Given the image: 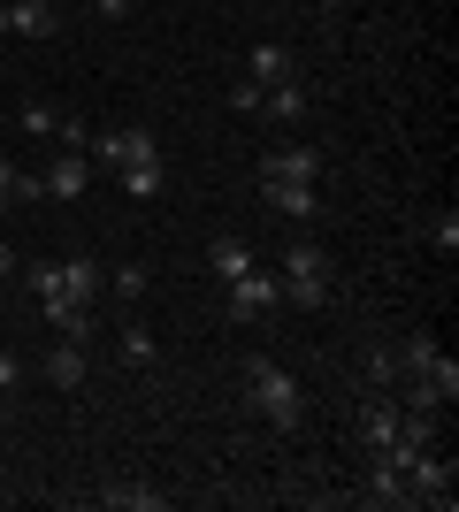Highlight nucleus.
<instances>
[{"instance_id": "nucleus-7", "label": "nucleus", "mask_w": 459, "mask_h": 512, "mask_svg": "<svg viewBox=\"0 0 459 512\" xmlns=\"http://www.w3.org/2000/svg\"><path fill=\"white\" fill-rule=\"evenodd\" d=\"M222 291H230V314H238V321H261V314L284 306V283L268 276V268H245V276H230Z\"/></svg>"}, {"instance_id": "nucleus-18", "label": "nucleus", "mask_w": 459, "mask_h": 512, "mask_svg": "<svg viewBox=\"0 0 459 512\" xmlns=\"http://www.w3.org/2000/svg\"><path fill=\"white\" fill-rule=\"evenodd\" d=\"M108 299H123V306L146 299V260H115L108 268Z\"/></svg>"}, {"instance_id": "nucleus-21", "label": "nucleus", "mask_w": 459, "mask_h": 512, "mask_svg": "<svg viewBox=\"0 0 459 512\" xmlns=\"http://www.w3.org/2000/svg\"><path fill=\"white\" fill-rule=\"evenodd\" d=\"M54 123H62V115H54L46 100H23L16 107V130H23V138H54Z\"/></svg>"}, {"instance_id": "nucleus-13", "label": "nucleus", "mask_w": 459, "mask_h": 512, "mask_svg": "<svg viewBox=\"0 0 459 512\" xmlns=\"http://www.w3.org/2000/svg\"><path fill=\"white\" fill-rule=\"evenodd\" d=\"M8 31H16V39H54V31H62V8H54V0H8Z\"/></svg>"}, {"instance_id": "nucleus-24", "label": "nucleus", "mask_w": 459, "mask_h": 512, "mask_svg": "<svg viewBox=\"0 0 459 512\" xmlns=\"http://www.w3.org/2000/svg\"><path fill=\"white\" fill-rule=\"evenodd\" d=\"M131 8H138V0H92V16H108V23H123Z\"/></svg>"}, {"instance_id": "nucleus-1", "label": "nucleus", "mask_w": 459, "mask_h": 512, "mask_svg": "<svg viewBox=\"0 0 459 512\" xmlns=\"http://www.w3.org/2000/svg\"><path fill=\"white\" fill-rule=\"evenodd\" d=\"M245 406L261 413L268 428H299V421H306V390H299V375H291V367L245 360Z\"/></svg>"}, {"instance_id": "nucleus-9", "label": "nucleus", "mask_w": 459, "mask_h": 512, "mask_svg": "<svg viewBox=\"0 0 459 512\" xmlns=\"http://www.w3.org/2000/svg\"><path fill=\"white\" fill-rule=\"evenodd\" d=\"M46 199H85L92 192V153H54V169L39 176Z\"/></svg>"}, {"instance_id": "nucleus-2", "label": "nucleus", "mask_w": 459, "mask_h": 512, "mask_svg": "<svg viewBox=\"0 0 459 512\" xmlns=\"http://www.w3.org/2000/svg\"><path fill=\"white\" fill-rule=\"evenodd\" d=\"M31 299H39V314H46V329H54V337H77V344L92 337V306L62 291V268H54V260H39V268H31Z\"/></svg>"}, {"instance_id": "nucleus-25", "label": "nucleus", "mask_w": 459, "mask_h": 512, "mask_svg": "<svg viewBox=\"0 0 459 512\" xmlns=\"http://www.w3.org/2000/svg\"><path fill=\"white\" fill-rule=\"evenodd\" d=\"M23 383V367H16V352H0V398H8V390Z\"/></svg>"}, {"instance_id": "nucleus-6", "label": "nucleus", "mask_w": 459, "mask_h": 512, "mask_svg": "<svg viewBox=\"0 0 459 512\" xmlns=\"http://www.w3.org/2000/svg\"><path fill=\"white\" fill-rule=\"evenodd\" d=\"M261 176H268V184H322V146L284 138V146H268V153H261Z\"/></svg>"}, {"instance_id": "nucleus-10", "label": "nucleus", "mask_w": 459, "mask_h": 512, "mask_svg": "<svg viewBox=\"0 0 459 512\" xmlns=\"http://www.w3.org/2000/svg\"><path fill=\"white\" fill-rule=\"evenodd\" d=\"M245 77L268 92V85H284V77H299V54H291L284 39H261L253 54H245Z\"/></svg>"}, {"instance_id": "nucleus-3", "label": "nucleus", "mask_w": 459, "mask_h": 512, "mask_svg": "<svg viewBox=\"0 0 459 512\" xmlns=\"http://www.w3.org/2000/svg\"><path fill=\"white\" fill-rule=\"evenodd\" d=\"M276 283H284L291 306H322V291H329V253H322V245H306V237H299V245H284V276H276Z\"/></svg>"}, {"instance_id": "nucleus-26", "label": "nucleus", "mask_w": 459, "mask_h": 512, "mask_svg": "<svg viewBox=\"0 0 459 512\" xmlns=\"http://www.w3.org/2000/svg\"><path fill=\"white\" fill-rule=\"evenodd\" d=\"M8 276H16V253H8V245H0V283H8Z\"/></svg>"}, {"instance_id": "nucleus-8", "label": "nucleus", "mask_w": 459, "mask_h": 512, "mask_svg": "<svg viewBox=\"0 0 459 512\" xmlns=\"http://www.w3.org/2000/svg\"><path fill=\"white\" fill-rule=\"evenodd\" d=\"M39 375L54 390H85V375H92L85 344H77V337H54V344H46V360H39Z\"/></svg>"}, {"instance_id": "nucleus-20", "label": "nucleus", "mask_w": 459, "mask_h": 512, "mask_svg": "<svg viewBox=\"0 0 459 512\" xmlns=\"http://www.w3.org/2000/svg\"><path fill=\"white\" fill-rule=\"evenodd\" d=\"M123 360H131V367H153V360H161V337H153L146 321H131V329H123Z\"/></svg>"}, {"instance_id": "nucleus-11", "label": "nucleus", "mask_w": 459, "mask_h": 512, "mask_svg": "<svg viewBox=\"0 0 459 512\" xmlns=\"http://www.w3.org/2000/svg\"><path fill=\"white\" fill-rule=\"evenodd\" d=\"M54 268H62V291H69V299H85V306L108 299V268H100L92 253H69V260H54Z\"/></svg>"}, {"instance_id": "nucleus-23", "label": "nucleus", "mask_w": 459, "mask_h": 512, "mask_svg": "<svg viewBox=\"0 0 459 512\" xmlns=\"http://www.w3.org/2000/svg\"><path fill=\"white\" fill-rule=\"evenodd\" d=\"M230 107H238V115H261V85H253V77H238V85H230Z\"/></svg>"}, {"instance_id": "nucleus-27", "label": "nucleus", "mask_w": 459, "mask_h": 512, "mask_svg": "<svg viewBox=\"0 0 459 512\" xmlns=\"http://www.w3.org/2000/svg\"><path fill=\"white\" fill-rule=\"evenodd\" d=\"M0 39H8V0H0Z\"/></svg>"}, {"instance_id": "nucleus-4", "label": "nucleus", "mask_w": 459, "mask_h": 512, "mask_svg": "<svg viewBox=\"0 0 459 512\" xmlns=\"http://www.w3.org/2000/svg\"><path fill=\"white\" fill-rule=\"evenodd\" d=\"M92 161H100V169H131V161H161V138H153L146 123L92 130Z\"/></svg>"}, {"instance_id": "nucleus-19", "label": "nucleus", "mask_w": 459, "mask_h": 512, "mask_svg": "<svg viewBox=\"0 0 459 512\" xmlns=\"http://www.w3.org/2000/svg\"><path fill=\"white\" fill-rule=\"evenodd\" d=\"M398 383H406L398 352H391V344H375V352H368V390H391V398H398Z\"/></svg>"}, {"instance_id": "nucleus-14", "label": "nucleus", "mask_w": 459, "mask_h": 512, "mask_svg": "<svg viewBox=\"0 0 459 512\" xmlns=\"http://www.w3.org/2000/svg\"><path fill=\"white\" fill-rule=\"evenodd\" d=\"M100 505L108 512H169V490H153V482H108Z\"/></svg>"}, {"instance_id": "nucleus-28", "label": "nucleus", "mask_w": 459, "mask_h": 512, "mask_svg": "<svg viewBox=\"0 0 459 512\" xmlns=\"http://www.w3.org/2000/svg\"><path fill=\"white\" fill-rule=\"evenodd\" d=\"M322 8H337V0H322Z\"/></svg>"}, {"instance_id": "nucleus-16", "label": "nucleus", "mask_w": 459, "mask_h": 512, "mask_svg": "<svg viewBox=\"0 0 459 512\" xmlns=\"http://www.w3.org/2000/svg\"><path fill=\"white\" fill-rule=\"evenodd\" d=\"M261 115H276V123H299V115H306V77L268 85V92H261Z\"/></svg>"}, {"instance_id": "nucleus-17", "label": "nucleus", "mask_w": 459, "mask_h": 512, "mask_svg": "<svg viewBox=\"0 0 459 512\" xmlns=\"http://www.w3.org/2000/svg\"><path fill=\"white\" fill-rule=\"evenodd\" d=\"M115 184L131 199H161L169 192V169H161V161H131V169H115Z\"/></svg>"}, {"instance_id": "nucleus-15", "label": "nucleus", "mask_w": 459, "mask_h": 512, "mask_svg": "<svg viewBox=\"0 0 459 512\" xmlns=\"http://www.w3.org/2000/svg\"><path fill=\"white\" fill-rule=\"evenodd\" d=\"M207 268H215V276L230 283V276H245V268H261V260H253V245H245L238 230H222L215 245H207Z\"/></svg>"}, {"instance_id": "nucleus-5", "label": "nucleus", "mask_w": 459, "mask_h": 512, "mask_svg": "<svg viewBox=\"0 0 459 512\" xmlns=\"http://www.w3.org/2000/svg\"><path fill=\"white\" fill-rule=\"evenodd\" d=\"M452 482H459V467L437 444H421L414 459H406V497H421V505H452Z\"/></svg>"}, {"instance_id": "nucleus-12", "label": "nucleus", "mask_w": 459, "mask_h": 512, "mask_svg": "<svg viewBox=\"0 0 459 512\" xmlns=\"http://www.w3.org/2000/svg\"><path fill=\"white\" fill-rule=\"evenodd\" d=\"M261 199L284 214V222H314V214H322V184H268L261 176Z\"/></svg>"}, {"instance_id": "nucleus-22", "label": "nucleus", "mask_w": 459, "mask_h": 512, "mask_svg": "<svg viewBox=\"0 0 459 512\" xmlns=\"http://www.w3.org/2000/svg\"><path fill=\"white\" fill-rule=\"evenodd\" d=\"M429 245H437V253H459V214H452V207L429 222Z\"/></svg>"}]
</instances>
